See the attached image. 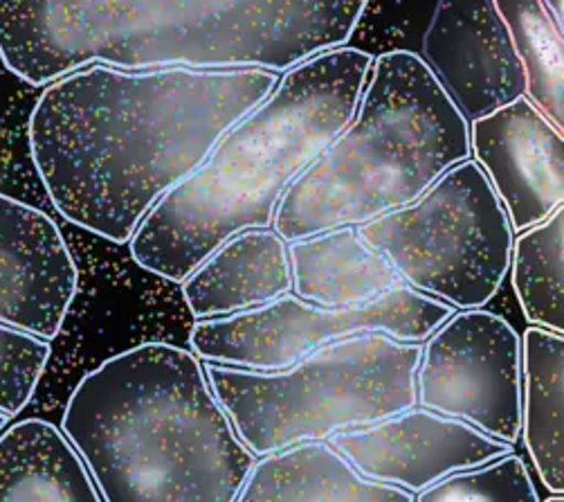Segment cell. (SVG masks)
Returning a JSON list of instances; mask_svg holds the SVG:
<instances>
[{
  "label": "cell",
  "mask_w": 564,
  "mask_h": 502,
  "mask_svg": "<svg viewBox=\"0 0 564 502\" xmlns=\"http://www.w3.org/2000/svg\"><path fill=\"white\" fill-rule=\"evenodd\" d=\"M527 77L524 95L564 133V39L542 0H495Z\"/></svg>",
  "instance_id": "20"
},
{
  "label": "cell",
  "mask_w": 564,
  "mask_h": 502,
  "mask_svg": "<svg viewBox=\"0 0 564 502\" xmlns=\"http://www.w3.org/2000/svg\"><path fill=\"white\" fill-rule=\"evenodd\" d=\"M62 430L106 502H235L257 464L185 348L144 343L88 372Z\"/></svg>",
  "instance_id": "4"
},
{
  "label": "cell",
  "mask_w": 564,
  "mask_h": 502,
  "mask_svg": "<svg viewBox=\"0 0 564 502\" xmlns=\"http://www.w3.org/2000/svg\"><path fill=\"white\" fill-rule=\"evenodd\" d=\"M457 309L408 285L356 307H324L293 291L261 307L200 320L189 331V345L200 361L259 372L286 370L317 348L365 331L423 343Z\"/></svg>",
  "instance_id": "8"
},
{
  "label": "cell",
  "mask_w": 564,
  "mask_h": 502,
  "mask_svg": "<svg viewBox=\"0 0 564 502\" xmlns=\"http://www.w3.org/2000/svg\"><path fill=\"white\" fill-rule=\"evenodd\" d=\"M0 502H104L64 430L23 419L0 430Z\"/></svg>",
  "instance_id": "17"
},
{
  "label": "cell",
  "mask_w": 564,
  "mask_h": 502,
  "mask_svg": "<svg viewBox=\"0 0 564 502\" xmlns=\"http://www.w3.org/2000/svg\"><path fill=\"white\" fill-rule=\"evenodd\" d=\"M293 293L324 307L367 305L405 285L397 268L358 233L343 226L289 242Z\"/></svg>",
  "instance_id": "16"
},
{
  "label": "cell",
  "mask_w": 564,
  "mask_h": 502,
  "mask_svg": "<svg viewBox=\"0 0 564 502\" xmlns=\"http://www.w3.org/2000/svg\"><path fill=\"white\" fill-rule=\"evenodd\" d=\"M419 502H538L540 493L522 458L509 453L449 473L416 495Z\"/></svg>",
  "instance_id": "21"
},
{
  "label": "cell",
  "mask_w": 564,
  "mask_h": 502,
  "mask_svg": "<svg viewBox=\"0 0 564 502\" xmlns=\"http://www.w3.org/2000/svg\"><path fill=\"white\" fill-rule=\"evenodd\" d=\"M470 149L516 235L564 203V133L527 95L473 120Z\"/></svg>",
  "instance_id": "12"
},
{
  "label": "cell",
  "mask_w": 564,
  "mask_h": 502,
  "mask_svg": "<svg viewBox=\"0 0 564 502\" xmlns=\"http://www.w3.org/2000/svg\"><path fill=\"white\" fill-rule=\"evenodd\" d=\"M326 439L365 478L401 487L414 500L449 473L513 453V444L419 404Z\"/></svg>",
  "instance_id": "10"
},
{
  "label": "cell",
  "mask_w": 564,
  "mask_h": 502,
  "mask_svg": "<svg viewBox=\"0 0 564 502\" xmlns=\"http://www.w3.org/2000/svg\"><path fill=\"white\" fill-rule=\"evenodd\" d=\"M524 348L516 327L481 307L455 311L423 341L416 404L516 444L522 435Z\"/></svg>",
  "instance_id": "9"
},
{
  "label": "cell",
  "mask_w": 564,
  "mask_h": 502,
  "mask_svg": "<svg viewBox=\"0 0 564 502\" xmlns=\"http://www.w3.org/2000/svg\"><path fill=\"white\" fill-rule=\"evenodd\" d=\"M473 156L470 125L414 52L373 60L356 116L281 199L286 242L360 226L416 201Z\"/></svg>",
  "instance_id": "5"
},
{
  "label": "cell",
  "mask_w": 564,
  "mask_h": 502,
  "mask_svg": "<svg viewBox=\"0 0 564 502\" xmlns=\"http://www.w3.org/2000/svg\"><path fill=\"white\" fill-rule=\"evenodd\" d=\"M522 437L551 493L564 491V337L544 327L524 331Z\"/></svg>",
  "instance_id": "18"
},
{
  "label": "cell",
  "mask_w": 564,
  "mask_h": 502,
  "mask_svg": "<svg viewBox=\"0 0 564 502\" xmlns=\"http://www.w3.org/2000/svg\"><path fill=\"white\" fill-rule=\"evenodd\" d=\"M50 354V343L0 322V413L14 417L30 404Z\"/></svg>",
  "instance_id": "22"
},
{
  "label": "cell",
  "mask_w": 564,
  "mask_h": 502,
  "mask_svg": "<svg viewBox=\"0 0 564 502\" xmlns=\"http://www.w3.org/2000/svg\"><path fill=\"white\" fill-rule=\"evenodd\" d=\"M8 419H10V417H8L6 413H0V430H3V428L8 426Z\"/></svg>",
  "instance_id": "24"
},
{
  "label": "cell",
  "mask_w": 564,
  "mask_h": 502,
  "mask_svg": "<svg viewBox=\"0 0 564 502\" xmlns=\"http://www.w3.org/2000/svg\"><path fill=\"white\" fill-rule=\"evenodd\" d=\"M369 0H0V60L32 86L79 68H263L345 45Z\"/></svg>",
  "instance_id": "2"
},
{
  "label": "cell",
  "mask_w": 564,
  "mask_h": 502,
  "mask_svg": "<svg viewBox=\"0 0 564 502\" xmlns=\"http://www.w3.org/2000/svg\"><path fill=\"white\" fill-rule=\"evenodd\" d=\"M421 60L468 125L527 90L513 34L495 0H438Z\"/></svg>",
  "instance_id": "11"
},
{
  "label": "cell",
  "mask_w": 564,
  "mask_h": 502,
  "mask_svg": "<svg viewBox=\"0 0 564 502\" xmlns=\"http://www.w3.org/2000/svg\"><path fill=\"white\" fill-rule=\"evenodd\" d=\"M293 289L289 242L274 228L230 237L183 280L181 293L196 320L241 313Z\"/></svg>",
  "instance_id": "14"
},
{
  "label": "cell",
  "mask_w": 564,
  "mask_h": 502,
  "mask_svg": "<svg viewBox=\"0 0 564 502\" xmlns=\"http://www.w3.org/2000/svg\"><path fill=\"white\" fill-rule=\"evenodd\" d=\"M546 14L551 17L553 25L557 28L560 36L564 39V0H542Z\"/></svg>",
  "instance_id": "23"
},
{
  "label": "cell",
  "mask_w": 564,
  "mask_h": 502,
  "mask_svg": "<svg viewBox=\"0 0 564 502\" xmlns=\"http://www.w3.org/2000/svg\"><path fill=\"white\" fill-rule=\"evenodd\" d=\"M421 352L423 343L365 331L326 343L286 370L205 361V374L241 441L261 458L416 406Z\"/></svg>",
  "instance_id": "6"
},
{
  "label": "cell",
  "mask_w": 564,
  "mask_h": 502,
  "mask_svg": "<svg viewBox=\"0 0 564 502\" xmlns=\"http://www.w3.org/2000/svg\"><path fill=\"white\" fill-rule=\"evenodd\" d=\"M373 60L340 45L281 75L276 88L151 207L131 237L135 264L166 282H183L230 237L272 228L286 190L356 116Z\"/></svg>",
  "instance_id": "3"
},
{
  "label": "cell",
  "mask_w": 564,
  "mask_h": 502,
  "mask_svg": "<svg viewBox=\"0 0 564 502\" xmlns=\"http://www.w3.org/2000/svg\"><path fill=\"white\" fill-rule=\"evenodd\" d=\"M279 79L263 68H79L41 93L32 162L64 218L127 244Z\"/></svg>",
  "instance_id": "1"
},
{
  "label": "cell",
  "mask_w": 564,
  "mask_h": 502,
  "mask_svg": "<svg viewBox=\"0 0 564 502\" xmlns=\"http://www.w3.org/2000/svg\"><path fill=\"white\" fill-rule=\"evenodd\" d=\"M511 273L524 318L564 337V203L516 235Z\"/></svg>",
  "instance_id": "19"
},
{
  "label": "cell",
  "mask_w": 564,
  "mask_h": 502,
  "mask_svg": "<svg viewBox=\"0 0 564 502\" xmlns=\"http://www.w3.org/2000/svg\"><path fill=\"white\" fill-rule=\"evenodd\" d=\"M79 273L59 226L0 192V322L52 343L75 302Z\"/></svg>",
  "instance_id": "13"
},
{
  "label": "cell",
  "mask_w": 564,
  "mask_h": 502,
  "mask_svg": "<svg viewBox=\"0 0 564 502\" xmlns=\"http://www.w3.org/2000/svg\"><path fill=\"white\" fill-rule=\"evenodd\" d=\"M401 280L455 309L486 307L511 270L509 212L475 158L457 162L416 201L358 226Z\"/></svg>",
  "instance_id": "7"
},
{
  "label": "cell",
  "mask_w": 564,
  "mask_h": 502,
  "mask_svg": "<svg viewBox=\"0 0 564 502\" xmlns=\"http://www.w3.org/2000/svg\"><path fill=\"white\" fill-rule=\"evenodd\" d=\"M239 502H412L414 495L365 478L328 439H308L261 456Z\"/></svg>",
  "instance_id": "15"
}]
</instances>
